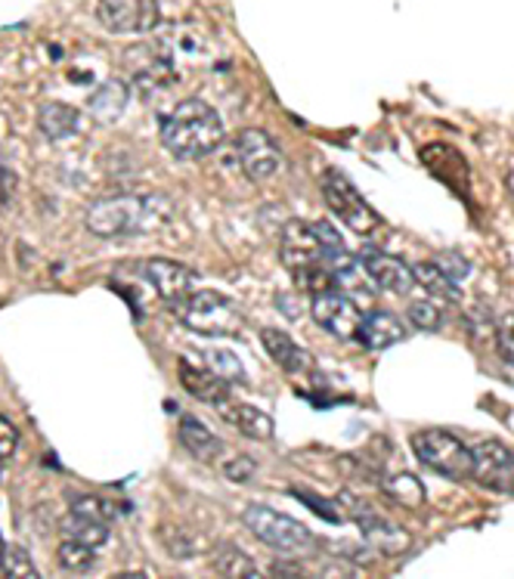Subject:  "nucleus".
<instances>
[{
  "label": "nucleus",
  "instance_id": "obj_20",
  "mask_svg": "<svg viewBox=\"0 0 514 579\" xmlns=\"http://www.w3.org/2000/svg\"><path fill=\"white\" fill-rule=\"evenodd\" d=\"M217 409H220V416L227 419V425H233V428L243 437H248V440H270V437L276 435L273 419L267 412H260L257 406L233 403V400H227V403H220Z\"/></svg>",
  "mask_w": 514,
  "mask_h": 579
},
{
  "label": "nucleus",
  "instance_id": "obj_14",
  "mask_svg": "<svg viewBox=\"0 0 514 579\" xmlns=\"http://www.w3.org/2000/svg\"><path fill=\"white\" fill-rule=\"evenodd\" d=\"M125 66H130V81L140 93H156L165 84L174 81V66L165 53H158L156 47H130Z\"/></svg>",
  "mask_w": 514,
  "mask_h": 579
},
{
  "label": "nucleus",
  "instance_id": "obj_21",
  "mask_svg": "<svg viewBox=\"0 0 514 579\" xmlns=\"http://www.w3.org/2000/svg\"><path fill=\"white\" fill-rule=\"evenodd\" d=\"M180 443H184V449L192 459H199L205 465L217 462L224 456V440L215 431H208V425H201L192 416L180 419Z\"/></svg>",
  "mask_w": 514,
  "mask_h": 579
},
{
  "label": "nucleus",
  "instance_id": "obj_36",
  "mask_svg": "<svg viewBox=\"0 0 514 579\" xmlns=\"http://www.w3.org/2000/svg\"><path fill=\"white\" fill-rule=\"evenodd\" d=\"M434 263H437V267H441L443 273L449 276V279H456V282H462L465 276L472 273V263L465 261L462 254H437Z\"/></svg>",
  "mask_w": 514,
  "mask_h": 579
},
{
  "label": "nucleus",
  "instance_id": "obj_4",
  "mask_svg": "<svg viewBox=\"0 0 514 579\" xmlns=\"http://www.w3.org/2000/svg\"><path fill=\"white\" fill-rule=\"evenodd\" d=\"M319 189H323V199L332 208V214L347 223V230H354L357 236H372V232L382 230V223H385L382 214L363 199V192L342 171L329 168L319 177Z\"/></svg>",
  "mask_w": 514,
  "mask_h": 579
},
{
  "label": "nucleus",
  "instance_id": "obj_13",
  "mask_svg": "<svg viewBox=\"0 0 514 579\" xmlns=\"http://www.w3.org/2000/svg\"><path fill=\"white\" fill-rule=\"evenodd\" d=\"M279 258L288 270H304V267H316L323 263V246H319V236H316L314 223H304V220H288L279 236Z\"/></svg>",
  "mask_w": 514,
  "mask_h": 579
},
{
  "label": "nucleus",
  "instance_id": "obj_9",
  "mask_svg": "<svg viewBox=\"0 0 514 579\" xmlns=\"http://www.w3.org/2000/svg\"><path fill=\"white\" fill-rule=\"evenodd\" d=\"M472 478L496 492L514 496V452L500 440H484L472 449Z\"/></svg>",
  "mask_w": 514,
  "mask_h": 579
},
{
  "label": "nucleus",
  "instance_id": "obj_24",
  "mask_svg": "<svg viewBox=\"0 0 514 579\" xmlns=\"http://www.w3.org/2000/svg\"><path fill=\"white\" fill-rule=\"evenodd\" d=\"M211 570H215V577H224V579H257L260 577V570H257L255 558L251 555H245L239 546H217L211 551Z\"/></svg>",
  "mask_w": 514,
  "mask_h": 579
},
{
  "label": "nucleus",
  "instance_id": "obj_16",
  "mask_svg": "<svg viewBox=\"0 0 514 579\" xmlns=\"http://www.w3.org/2000/svg\"><path fill=\"white\" fill-rule=\"evenodd\" d=\"M422 161L431 174L437 177L441 183L449 189H456L458 196H472V171H468V161L462 159V152H456L453 146L446 143H428L422 149Z\"/></svg>",
  "mask_w": 514,
  "mask_h": 579
},
{
  "label": "nucleus",
  "instance_id": "obj_25",
  "mask_svg": "<svg viewBox=\"0 0 514 579\" xmlns=\"http://www.w3.org/2000/svg\"><path fill=\"white\" fill-rule=\"evenodd\" d=\"M59 530H62L66 539H78V542H85V546L97 551L109 542V523L97 521L90 515H78V511H69L62 518V523H59Z\"/></svg>",
  "mask_w": 514,
  "mask_h": 579
},
{
  "label": "nucleus",
  "instance_id": "obj_12",
  "mask_svg": "<svg viewBox=\"0 0 514 579\" xmlns=\"http://www.w3.org/2000/svg\"><path fill=\"white\" fill-rule=\"evenodd\" d=\"M146 282L158 291V298L165 305H180L184 298L192 295L196 289V273L184 267V263L168 261V258H152V261L144 263Z\"/></svg>",
  "mask_w": 514,
  "mask_h": 579
},
{
  "label": "nucleus",
  "instance_id": "obj_15",
  "mask_svg": "<svg viewBox=\"0 0 514 579\" xmlns=\"http://www.w3.org/2000/svg\"><path fill=\"white\" fill-rule=\"evenodd\" d=\"M359 263H363V273L369 276L378 289L394 291V295H409L415 289L413 267H406L397 254H387V251H378V248H366L359 254Z\"/></svg>",
  "mask_w": 514,
  "mask_h": 579
},
{
  "label": "nucleus",
  "instance_id": "obj_29",
  "mask_svg": "<svg viewBox=\"0 0 514 579\" xmlns=\"http://www.w3.org/2000/svg\"><path fill=\"white\" fill-rule=\"evenodd\" d=\"M93 555H97V549H90V546L78 542V539H66V536H62V546L57 551L59 565L66 567V570H72V573H87L90 565H93Z\"/></svg>",
  "mask_w": 514,
  "mask_h": 579
},
{
  "label": "nucleus",
  "instance_id": "obj_1",
  "mask_svg": "<svg viewBox=\"0 0 514 579\" xmlns=\"http://www.w3.org/2000/svg\"><path fill=\"white\" fill-rule=\"evenodd\" d=\"M161 146L180 161H199L217 152L224 143V118L215 106L199 97L177 102L168 116L161 118Z\"/></svg>",
  "mask_w": 514,
  "mask_h": 579
},
{
  "label": "nucleus",
  "instance_id": "obj_18",
  "mask_svg": "<svg viewBox=\"0 0 514 579\" xmlns=\"http://www.w3.org/2000/svg\"><path fill=\"white\" fill-rule=\"evenodd\" d=\"M403 338H406V326L391 310H369V313H363L357 341L366 350H387L394 348V345H401Z\"/></svg>",
  "mask_w": 514,
  "mask_h": 579
},
{
  "label": "nucleus",
  "instance_id": "obj_31",
  "mask_svg": "<svg viewBox=\"0 0 514 579\" xmlns=\"http://www.w3.org/2000/svg\"><path fill=\"white\" fill-rule=\"evenodd\" d=\"M205 362H208V369H211V372H217L220 378H227L229 385H233V381H239V385L248 381V378H245L243 362L236 360L229 350H211V353L205 357Z\"/></svg>",
  "mask_w": 514,
  "mask_h": 579
},
{
  "label": "nucleus",
  "instance_id": "obj_37",
  "mask_svg": "<svg viewBox=\"0 0 514 579\" xmlns=\"http://www.w3.org/2000/svg\"><path fill=\"white\" fill-rule=\"evenodd\" d=\"M298 499L304 502V506H310L314 511H319L323 518L329 523H344V511H338V508L332 506V502H323V499H316L314 492H298Z\"/></svg>",
  "mask_w": 514,
  "mask_h": 579
},
{
  "label": "nucleus",
  "instance_id": "obj_28",
  "mask_svg": "<svg viewBox=\"0 0 514 579\" xmlns=\"http://www.w3.org/2000/svg\"><path fill=\"white\" fill-rule=\"evenodd\" d=\"M0 570H3V577H10V579H38L41 577V570H38V565H34V558H31L29 549H22V546H7V549H3Z\"/></svg>",
  "mask_w": 514,
  "mask_h": 579
},
{
  "label": "nucleus",
  "instance_id": "obj_7",
  "mask_svg": "<svg viewBox=\"0 0 514 579\" xmlns=\"http://www.w3.org/2000/svg\"><path fill=\"white\" fill-rule=\"evenodd\" d=\"M338 502L347 508V515H350L354 523H357L359 530H363V536H366V542H369L372 549H378L382 555H387V558H397V555H403V551H409V546H413V536L406 533L401 523L382 518L375 508H369L366 502L354 499L350 492H342V496H338Z\"/></svg>",
  "mask_w": 514,
  "mask_h": 579
},
{
  "label": "nucleus",
  "instance_id": "obj_38",
  "mask_svg": "<svg viewBox=\"0 0 514 579\" xmlns=\"http://www.w3.org/2000/svg\"><path fill=\"white\" fill-rule=\"evenodd\" d=\"M16 447H19V431H16L13 421L0 416V462L10 459L16 452Z\"/></svg>",
  "mask_w": 514,
  "mask_h": 579
},
{
  "label": "nucleus",
  "instance_id": "obj_23",
  "mask_svg": "<svg viewBox=\"0 0 514 579\" xmlns=\"http://www.w3.org/2000/svg\"><path fill=\"white\" fill-rule=\"evenodd\" d=\"M78 128H81V112L69 102H43L38 112V131L53 143L78 133Z\"/></svg>",
  "mask_w": 514,
  "mask_h": 579
},
{
  "label": "nucleus",
  "instance_id": "obj_33",
  "mask_svg": "<svg viewBox=\"0 0 514 579\" xmlns=\"http://www.w3.org/2000/svg\"><path fill=\"white\" fill-rule=\"evenodd\" d=\"M409 322H413L415 329H422V332H437L443 326L441 307L434 305V301H413L409 305Z\"/></svg>",
  "mask_w": 514,
  "mask_h": 579
},
{
  "label": "nucleus",
  "instance_id": "obj_22",
  "mask_svg": "<svg viewBox=\"0 0 514 579\" xmlns=\"http://www.w3.org/2000/svg\"><path fill=\"white\" fill-rule=\"evenodd\" d=\"M128 100L130 90L125 81H106V84H100V88L90 93L87 112H90L93 121H100V124H112L128 109Z\"/></svg>",
  "mask_w": 514,
  "mask_h": 579
},
{
  "label": "nucleus",
  "instance_id": "obj_6",
  "mask_svg": "<svg viewBox=\"0 0 514 579\" xmlns=\"http://www.w3.org/2000/svg\"><path fill=\"white\" fill-rule=\"evenodd\" d=\"M243 521L245 527L264 542V546L283 551V555L307 551L310 549V542H314V533H310L304 523L295 521V518H288V515H283V511H276V508L248 506L243 511Z\"/></svg>",
  "mask_w": 514,
  "mask_h": 579
},
{
  "label": "nucleus",
  "instance_id": "obj_40",
  "mask_svg": "<svg viewBox=\"0 0 514 579\" xmlns=\"http://www.w3.org/2000/svg\"><path fill=\"white\" fill-rule=\"evenodd\" d=\"M3 549H7V542H3V539H0V558H3Z\"/></svg>",
  "mask_w": 514,
  "mask_h": 579
},
{
  "label": "nucleus",
  "instance_id": "obj_34",
  "mask_svg": "<svg viewBox=\"0 0 514 579\" xmlns=\"http://www.w3.org/2000/svg\"><path fill=\"white\" fill-rule=\"evenodd\" d=\"M257 475V462L251 456H233L227 465H224V478L233 480V483H248V480Z\"/></svg>",
  "mask_w": 514,
  "mask_h": 579
},
{
  "label": "nucleus",
  "instance_id": "obj_30",
  "mask_svg": "<svg viewBox=\"0 0 514 579\" xmlns=\"http://www.w3.org/2000/svg\"><path fill=\"white\" fill-rule=\"evenodd\" d=\"M161 539H165L168 555H174V558H196L201 551L199 539L189 533V530H184V527H165Z\"/></svg>",
  "mask_w": 514,
  "mask_h": 579
},
{
  "label": "nucleus",
  "instance_id": "obj_17",
  "mask_svg": "<svg viewBox=\"0 0 514 579\" xmlns=\"http://www.w3.org/2000/svg\"><path fill=\"white\" fill-rule=\"evenodd\" d=\"M260 345L270 353V360L288 376H307L314 369V357L304 348H298L291 341V335H286L283 329H273V326L260 329Z\"/></svg>",
  "mask_w": 514,
  "mask_h": 579
},
{
  "label": "nucleus",
  "instance_id": "obj_5",
  "mask_svg": "<svg viewBox=\"0 0 514 579\" xmlns=\"http://www.w3.org/2000/svg\"><path fill=\"white\" fill-rule=\"evenodd\" d=\"M413 452L418 462L428 465L441 478L465 480L472 478V447H465L456 435L443 428H425L413 437Z\"/></svg>",
  "mask_w": 514,
  "mask_h": 579
},
{
  "label": "nucleus",
  "instance_id": "obj_27",
  "mask_svg": "<svg viewBox=\"0 0 514 579\" xmlns=\"http://www.w3.org/2000/svg\"><path fill=\"white\" fill-rule=\"evenodd\" d=\"M382 487L385 492L397 502V506L409 508V511H418V508L425 506V487H422V480L415 478V475H391V478L382 480Z\"/></svg>",
  "mask_w": 514,
  "mask_h": 579
},
{
  "label": "nucleus",
  "instance_id": "obj_26",
  "mask_svg": "<svg viewBox=\"0 0 514 579\" xmlns=\"http://www.w3.org/2000/svg\"><path fill=\"white\" fill-rule=\"evenodd\" d=\"M413 273H415V286H422L425 291H431V298H441V301H446V305H456L458 298H462L456 279H449V276L443 273L441 267H437L434 261L415 263Z\"/></svg>",
  "mask_w": 514,
  "mask_h": 579
},
{
  "label": "nucleus",
  "instance_id": "obj_2",
  "mask_svg": "<svg viewBox=\"0 0 514 579\" xmlns=\"http://www.w3.org/2000/svg\"><path fill=\"white\" fill-rule=\"evenodd\" d=\"M174 204L168 196H109L87 208V230L100 239H125L165 227Z\"/></svg>",
  "mask_w": 514,
  "mask_h": 579
},
{
  "label": "nucleus",
  "instance_id": "obj_10",
  "mask_svg": "<svg viewBox=\"0 0 514 579\" xmlns=\"http://www.w3.org/2000/svg\"><path fill=\"white\" fill-rule=\"evenodd\" d=\"M236 159L243 164V171L248 180L255 183H267L273 177L279 174V146L267 131H257V128H248V131L239 133L236 140Z\"/></svg>",
  "mask_w": 514,
  "mask_h": 579
},
{
  "label": "nucleus",
  "instance_id": "obj_32",
  "mask_svg": "<svg viewBox=\"0 0 514 579\" xmlns=\"http://www.w3.org/2000/svg\"><path fill=\"white\" fill-rule=\"evenodd\" d=\"M72 511H78V515H90V518H97V521H106V523H112V518H115L112 502H109V499H102V496H93V492L75 496Z\"/></svg>",
  "mask_w": 514,
  "mask_h": 579
},
{
  "label": "nucleus",
  "instance_id": "obj_11",
  "mask_svg": "<svg viewBox=\"0 0 514 579\" xmlns=\"http://www.w3.org/2000/svg\"><path fill=\"white\" fill-rule=\"evenodd\" d=\"M97 19L102 29L128 34V31H152L161 22L156 0H100Z\"/></svg>",
  "mask_w": 514,
  "mask_h": 579
},
{
  "label": "nucleus",
  "instance_id": "obj_3",
  "mask_svg": "<svg viewBox=\"0 0 514 579\" xmlns=\"http://www.w3.org/2000/svg\"><path fill=\"white\" fill-rule=\"evenodd\" d=\"M174 313L189 332L205 338H233L245 329L243 310L220 291H192L180 305H174Z\"/></svg>",
  "mask_w": 514,
  "mask_h": 579
},
{
  "label": "nucleus",
  "instance_id": "obj_39",
  "mask_svg": "<svg viewBox=\"0 0 514 579\" xmlns=\"http://www.w3.org/2000/svg\"><path fill=\"white\" fill-rule=\"evenodd\" d=\"M270 577H286V579H295V577H307V567L298 565V561H273L270 565Z\"/></svg>",
  "mask_w": 514,
  "mask_h": 579
},
{
  "label": "nucleus",
  "instance_id": "obj_19",
  "mask_svg": "<svg viewBox=\"0 0 514 579\" xmlns=\"http://www.w3.org/2000/svg\"><path fill=\"white\" fill-rule=\"evenodd\" d=\"M180 385L186 388L189 397H196L199 403H211V406H220L233 400L229 397V381L227 378H220L217 372H211L208 366L199 369V366H192L189 360H180Z\"/></svg>",
  "mask_w": 514,
  "mask_h": 579
},
{
  "label": "nucleus",
  "instance_id": "obj_8",
  "mask_svg": "<svg viewBox=\"0 0 514 579\" xmlns=\"http://www.w3.org/2000/svg\"><path fill=\"white\" fill-rule=\"evenodd\" d=\"M310 317L323 332L335 335L338 341H357L363 310L342 291H323L310 301Z\"/></svg>",
  "mask_w": 514,
  "mask_h": 579
},
{
  "label": "nucleus",
  "instance_id": "obj_35",
  "mask_svg": "<svg viewBox=\"0 0 514 579\" xmlns=\"http://www.w3.org/2000/svg\"><path fill=\"white\" fill-rule=\"evenodd\" d=\"M496 348H500L502 360L514 366V317H505L496 326Z\"/></svg>",
  "mask_w": 514,
  "mask_h": 579
}]
</instances>
